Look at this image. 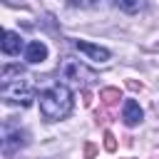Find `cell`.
Returning a JSON list of instances; mask_svg holds the SVG:
<instances>
[{
	"label": "cell",
	"instance_id": "cell-1",
	"mask_svg": "<svg viewBox=\"0 0 159 159\" xmlns=\"http://www.w3.org/2000/svg\"><path fill=\"white\" fill-rule=\"evenodd\" d=\"M72 104H75L72 92L65 84H52L45 92H40V112H42V117L47 122L65 119L72 112Z\"/></svg>",
	"mask_w": 159,
	"mask_h": 159
},
{
	"label": "cell",
	"instance_id": "cell-2",
	"mask_svg": "<svg viewBox=\"0 0 159 159\" xmlns=\"http://www.w3.org/2000/svg\"><path fill=\"white\" fill-rule=\"evenodd\" d=\"M0 94H2V99L10 102V104H22V107L32 104V99H35V84H32V77L22 75V77H17V80L2 82V84H0Z\"/></svg>",
	"mask_w": 159,
	"mask_h": 159
},
{
	"label": "cell",
	"instance_id": "cell-3",
	"mask_svg": "<svg viewBox=\"0 0 159 159\" xmlns=\"http://www.w3.org/2000/svg\"><path fill=\"white\" fill-rule=\"evenodd\" d=\"M60 72H62L65 80H70V82H75V84H92V82L97 80V75H94L89 67H84L80 60H72V57H65Z\"/></svg>",
	"mask_w": 159,
	"mask_h": 159
},
{
	"label": "cell",
	"instance_id": "cell-4",
	"mask_svg": "<svg viewBox=\"0 0 159 159\" xmlns=\"http://www.w3.org/2000/svg\"><path fill=\"white\" fill-rule=\"evenodd\" d=\"M25 144H27V132H25V129L10 127V124L2 127V154H5V157H12V154L20 152Z\"/></svg>",
	"mask_w": 159,
	"mask_h": 159
},
{
	"label": "cell",
	"instance_id": "cell-5",
	"mask_svg": "<svg viewBox=\"0 0 159 159\" xmlns=\"http://www.w3.org/2000/svg\"><path fill=\"white\" fill-rule=\"evenodd\" d=\"M72 45H75L77 52L87 55V57L94 60V62H107V60H109V50H107V47L92 45V42H87V40H72Z\"/></svg>",
	"mask_w": 159,
	"mask_h": 159
},
{
	"label": "cell",
	"instance_id": "cell-6",
	"mask_svg": "<svg viewBox=\"0 0 159 159\" xmlns=\"http://www.w3.org/2000/svg\"><path fill=\"white\" fill-rule=\"evenodd\" d=\"M25 60H27L30 65H40V62H45V60H47V45L40 42V40H32V42L25 47Z\"/></svg>",
	"mask_w": 159,
	"mask_h": 159
},
{
	"label": "cell",
	"instance_id": "cell-7",
	"mask_svg": "<svg viewBox=\"0 0 159 159\" xmlns=\"http://www.w3.org/2000/svg\"><path fill=\"white\" fill-rule=\"evenodd\" d=\"M0 47H2V52L10 55V57H12V55H20V50H22V37H20L15 30H5V32H2V45H0Z\"/></svg>",
	"mask_w": 159,
	"mask_h": 159
},
{
	"label": "cell",
	"instance_id": "cell-8",
	"mask_svg": "<svg viewBox=\"0 0 159 159\" xmlns=\"http://www.w3.org/2000/svg\"><path fill=\"white\" fill-rule=\"evenodd\" d=\"M142 117H144V112H142L139 102L127 99V102H124V107H122V119H124V124L134 127V124H139V122H142Z\"/></svg>",
	"mask_w": 159,
	"mask_h": 159
},
{
	"label": "cell",
	"instance_id": "cell-9",
	"mask_svg": "<svg viewBox=\"0 0 159 159\" xmlns=\"http://www.w3.org/2000/svg\"><path fill=\"white\" fill-rule=\"evenodd\" d=\"M114 5H117L119 10L134 15V12H139V10L144 7V0H114Z\"/></svg>",
	"mask_w": 159,
	"mask_h": 159
},
{
	"label": "cell",
	"instance_id": "cell-10",
	"mask_svg": "<svg viewBox=\"0 0 159 159\" xmlns=\"http://www.w3.org/2000/svg\"><path fill=\"white\" fill-rule=\"evenodd\" d=\"M99 99H102L104 104H114V102L119 99V89H117V87H107V89L99 92Z\"/></svg>",
	"mask_w": 159,
	"mask_h": 159
},
{
	"label": "cell",
	"instance_id": "cell-11",
	"mask_svg": "<svg viewBox=\"0 0 159 159\" xmlns=\"http://www.w3.org/2000/svg\"><path fill=\"white\" fill-rule=\"evenodd\" d=\"M99 0H67V5L70 7H92V5H97Z\"/></svg>",
	"mask_w": 159,
	"mask_h": 159
},
{
	"label": "cell",
	"instance_id": "cell-12",
	"mask_svg": "<svg viewBox=\"0 0 159 159\" xmlns=\"http://www.w3.org/2000/svg\"><path fill=\"white\" fill-rule=\"evenodd\" d=\"M104 149L107 152H114L117 149V142H114V134L112 132H104Z\"/></svg>",
	"mask_w": 159,
	"mask_h": 159
},
{
	"label": "cell",
	"instance_id": "cell-13",
	"mask_svg": "<svg viewBox=\"0 0 159 159\" xmlns=\"http://www.w3.org/2000/svg\"><path fill=\"white\" fill-rule=\"evenodd\" d=\"M94 152H97V149H94V144H84V157H87V159H92V157H94Z\"/></svg>",
	"mask_w": 159,
	"mask_h": 159
}]
</instances>
